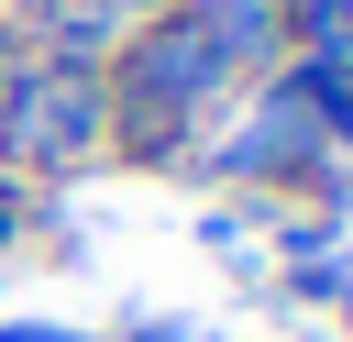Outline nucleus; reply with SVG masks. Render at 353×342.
<instances>
[{
  "label": "nucleus",
  "instance_id": "nucleus-1",
  "mask_svg": "<svg viewBox=\"0 0 353 342\" xmlns=\"http://www.w3.org/2000/svg\"><path fill=\"white\" fill-rule=\"evenodd\" d=\"M77 121H99V88H77V77H44V88L11 110V154H66V143H77Z\"/></svg>",
  "mask_w": 353,
  "mask_h": 342
},
{
  "label": "nucleus",
  "instance_id": "nucleus-2",
  "mask_svg": "<svg viewBox=\"0 0 353 342\" xmlns=\"http://www.w3.org/2000/svg\"><path fill=\"white\" fill-rule=\"evenodd\" d=\"M0 342H66V331H55V320H11Z\"/></svg>",
  "mask_w": 353,
  "mask_h": 342
},
{
  "label": "nucleus",
  "instance_id": "nucleus-3",
  "mask_svg": "<svg viewBox=\"0 0 353 342\" xmlns=\"http://www.w3.org/2000/svg\"><path fill=\"white\" fill-rule=\"evenodd\" d=\"M132 342H199V331H165V320H154V331H132Z\"/></svg>",
  "mask_w": 353,
  "mask_h": 342
},
{
  "label": "nucleus",
  "instance_id": "nucleus-4",
  "mask_svg": "<svg viewBox=\"0 0 353 342\" xmlns=\"http://www.w3.org/2000/svg\"><path fill=\"white\" fill-rule=\"evenodd\" d=\"M0 243H11V199H0Z\"/></svg>",
  "mask_w": 353,
  "mask_h": 342
}]
</instances>
